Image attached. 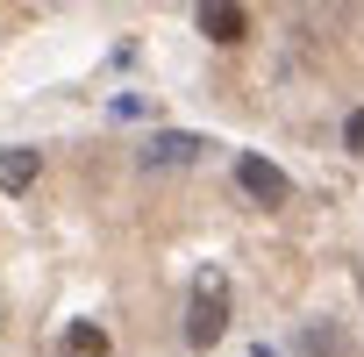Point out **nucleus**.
<instances>
[{"mask_svg": "<svg viewBox=\"0 0 364 357\" xmlns=\"http://www.w3.org/2000/svg\"><path fill=\"white\" fill-rule=\"evenodd\" d=\"M250 357H279V350H272V343H257V350H250Z\"/></svg>", "mask_w": 364, "mask_h": 357, "instance_id": "1a4fd4ad", "label": "nucleus"}, {"mask_svg": "<svg viewBox=\"0 0 364 357\" xmlns=\"http://www.w3.org/2000/svg\"><path fill=\"white\" fill-rule=\"evenodd\" d=\"M236 186L250 193V201H264V208H286V193H293V178L272 164V157H236Z\"/></svg>", "mask_w": 364, "mask_h": 357, "instance_id": "7ed1b4c3", "label": "nucleus"}, {"mask_svg": "<svg viewBox=\"0 0 364 357\" xmlns=\"http://www.w3.org/2000/svg\"><path fill=\"white\" fill-rule=\"evenodd\" d=\"M58 357H114V343H107L100 321H72V329L58 336Z\"/></svg>", "mask_w": 364, "mask_h": 357, "instance_id": "423d86ee", "label": "nucleus"}, {"mask_svg": "<svg viewBox=\"0 0 364 357\" xmlns=\"http://www.w3.org/2000/svg\"><path fill=\"white\" fill-rule=\"evenodd\" d=\"M36 171H43L36 150H22V143H15V150H0V193H29V186H36Z\"/></svg>", "mask_w": 364, "mask_h": 357, "instance_id": "39448f33", "label": "nucleus"}, {"mask_svg": "<svg viewBox=\"0 0 364 357\" xmlns=\"http://www.w3.org/2000/svg\"><path fill=\"white\" fill-rule=\"evenodd\" d=\"M200 150H215L208 136H193V129H157L136 157H143V171H178V164H193Z\"/></svg>", "mask_w": 364, "mask_h": 357, "instance_id": "f03ea898", "label": "nucleus"}, {"mask_svg": "<svg viewBox=\"0 0 364 357\" xmlns=\"http://www.w3.org/2000/svg\"><path fill=\"white\" fill-rule=\"evenodd\" d=\"M200 29H208L215 43H243V36H250V15L236 8V0H208V8H200Z\"/></svg>", "mask_w": 364, "mask_h": 357, "instance_id": "20e7f679", "label": "nucleus"}, {"mask_svg": "<svg viewBox=\"0 0 364 357\" xmlns=\"http://www.w3.org/2000/svg\"><path fill=\"white\" fill-rule=\"evenodd\" d=\"M343 143H350V150H357V157H364V107H357V114H350V122H343Z\"/></svg>", "mask_w": 364, "mask_h": 357, "instance_id": "6e6552de", "label": "nucleus"}, {"mask_svg": "<svg viewBox=\"0 0 364 357\" xmlns=\"http://www.w3.org/2000/svg\"><path fill=\"white\" fill-rule=\"evenodd\" d=\"M300 350H307V357H350L343 329H321V321H307V329H300Z\"/></svg>", "mask_w": 364, "mask_h": 357, "instance_id": "0eeeda50", "label": "nucleus"}, {"mask_svg": "<svg viewBox=\"0 0 364 357\" xmlns=\"http://www.w3.org/2000/svg\"><path fill=\"white\" fill-rule=\"evenodd\" d=\"M222 329H229V279L208 265L200 279H193V307H186V343L193 350H215L222 343Z\"/></svg>", "mask_w": 364, "mask_h": 357, "instance_id": "f257e3e1", "label": "nucleus"}]
</instances>
